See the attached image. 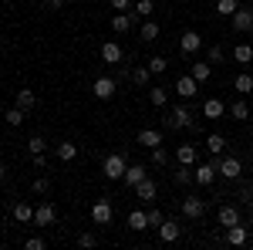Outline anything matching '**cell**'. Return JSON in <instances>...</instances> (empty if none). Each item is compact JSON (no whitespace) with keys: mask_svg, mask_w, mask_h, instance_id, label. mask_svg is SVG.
Masks as SVG:
<instances>
[{"mask_svg":"<svg viewBox=\"0 0 253 250\" xmlns=\"http://www.w3.org/2000/svg\"><path fill=\"white\" fill-rule=\"evenodd\" d=\"M125 169H128V159L122 152L105 155V162H101V173H105V179H112V183H118V179L125 176Z\"/></svg>","mask_w":253,"mask_h":250,"instance_id":"cell-1","label":"cell"},{"mask_svg":"<svg viewBox=\"0 0 253 250\" xmlns=\"http://www.w3.org/2000/svg\"><path fill=\"white\" fill-rule=\"evenodd\" d=\"M162 125H166V129H196L193 112H189L186 105H175V108H172V115H169V118H162Z\"/></svg>","mask_w":253,"mask_h":250,"instance_id":"cell-2","label":"cell"},{"mask_svg":"<svg viewBox=\"0 0 253 250\" xmlns=\"http://www.w3.org/2000/svg\"><path fill=\"white\" fill-rule=\"evenodd\" d=\"M115 92H118V81L112 75H101V78H95V81H91V95H95L98 101L115 98Z\"/></svg>","mask_w":253,"mask_h":250,"instance_id":"cell-3","label":"cell"},{"mask_svg":"<svg viewBox=\"0 0 253 250\" xmlns=\"http://www.w3.org/2000/svg\"><path fill=\"white\" fill-rule=\"evenodd\" d=\"M216 169H219V176H223V179H240V173H243V162H240V159H236V155H219V159H216Z\"/></svg>","mask_w":253,"mask_h":250,"instance_id":"cell-4","label":"cell"},{"mask_svg":"<svg viewBox=\"0 0 253 250\" xmlns=\"http://www.w3.org/2000/svg\"><path fill=\"white\" fill-rule=\"evenodd\" d=\"M216 159H219V155H213V162H199V169H193V183H199V186H210V183H213L216 176H219Z\"/></svg>","mask_w":253,"mask_h":250,"instance_id":"cell-5","label":"cell"},{"mask_svg":"<svg viewBox=\"0 0 253 250\" xmlns=\"http://www.w3.org/2000/svg\"><path fill=\"white\" fill-rule=\"evenodd\" d=\"M112 200H95L91 203V223H98V227H105V223H112Z\"/></svg>","mask_w":253,"mask_h":250,"instance_id":"cell-6","label":"cell"},{"mask_svg":"<svg viewBox=\"0 0 253 250\" xmlns=\"http://www.w3.org/2000/svg\"><path fill=\"white\" fill-rule=\"evenodd\" d=\"M206 213V200H199V196H182V216L186 220H199Z\"/></svg>","mask_w":253,"mask_h":250,"instance_id":"cell-7","label":"cell"},{"mask_svg":"<svg viewBox=\"0 0 253 250\" xmlns=\"http://www.w3.org/2000/svg\"><path fill=\"white\" fill-rule=\"evenodd\" d=\"M175 95L179 98H196L199 95V81H196L193 75H182L179 81H175Z\"/></svg>","mask_w":253,"mask_h":250,"instance_id":"cell-8","label":"cell"},{"mask_svg":"<svg viewBox=\"0 0 253 250\" xmlns=\"http://www.w3.org/2000/svg\"><path fill=\"white\" fill-rule=\"evenodd\" d=\"M122 58H125V51H122L118 41H105V44H101V61H105V64H118Z\"/></svg>","mask_w":253,"mask_h":250,"instance_id":"cell-9","label":"cell"},{"mask_svg":"<svg viewBox=\"0 0 253 250\" xmlns=\"http://www.w3.org/2000/svg\"><path fill=\"white\" fill-rule=\"evenodd\" d=\"M58 220V210L51 206V203H41V206H34V223L38 227H51Z\"/></svg>","mask_w":253,"mask_h":250,"instance_id":"cell-10","label":"cell"},{"mask_svg":"<svg viewBox=\"0 0 253 250\" xmlns=\"http://www.w3.org/2000/svg\"><path fill=\"white\" fill-rule=\"evenodd\" d=\"M179 233H182L179 220H162V223H159V240H162V244H172V240H179Z\"/></svg>","mask_w":253,"mask_h":250,"instance_id":"cell-11","label":"cell"},{"mask_svg":"<svg viewBox=\"0 0 253 250\" xmlns=\"http://www.w3.org/2000/svg\"><path fill=\"white\" fill-rule=\"evenodd\" d=\"M226 244H230V247H243V244H250V230L240 227V223L226 227Z\"/></svg>","mask_w":253,"mask_h":250,"instance_id":"cell-12","label":"cell"},{"mask_svg":"<svg viewBox=\"0 0 253 250\" xmlns=\"http://www.w3.org/2000/svg\"><path fill=\"white\" fill-rule=\"evenodd\" d=\"M196 159H199V149H196L193 142H182V146H175V162H182V166H193Z\"/></svg>","mask_w":253,"mask_h":250,"instance_id":"cell-13","label":"cell"},{"mask_svg":"<svg viewBox=\"0 0 253 250\" xmlns=\"http://www.w3.org/2000/svg\"><path fill=\"white\" fill-rule=\"evenodd\" d=\"M179 48H182V54H196V51L203 48V38H199L196 31H182V38H179Z\"/></svg>","mask_w":253,"mask_h":250,"instance_id":"cell-14","label":"cell"},{"mask_svg":"<svg viewBox=\"0 0 253 250\" xmlns=\"http://www.w3.org/2000/svg\"><path fill=\"white\" fill-rule=\"evenodd\" d=\"M142 179H145V166H138V162H128V169H125V176H122V183L135 190Z\"/></svg>","mask_w":253,"mask_h":250,"instance_id":"cell-15","label":"cell"},{"mask_svg":"<svg viewBox=\"0 0 253 250\" xmlns=\"http://www.w3.org/2000/svg\"><path fill=\"white\" fill-rule=\"evenodd\" d=\"M112 31L115 34H128L132 31V10H118L115 17H112Z\"/></svg>","mask_w":253,"mask_h":250,"instance_id":"cell-16","label":"cell"},{"mask_svg":"<svg viewBox=\"0 0 253 250\" xmlns=\"http://www.w3.org/2000/svg\"><path fill=\"white\" fill-rule=\"evenodd\" d=\"M226 115V105L219 98H206L203 101V118H223Z\"/></svg>","mask_w":253,"mask_h":250,"instance_id":"cell-17","label":"cell"},{"mask_svg":"<svg viewBox=\"0 0 253 250\" xmlns=\"http://www.w3.org/2000/svg\"><path fill=\"white\" fill-rule=\"evenodd\" d=\"M233 31H240V34L253 31V10H236L233 14Z\"/></svg>","mask_w":253,"mask_h":250,"instance_id":"cell-18","label":"cell"},{"mask_svg":"<svg viewBox=\"0 0 253 250\" xmlns=\"http://www.w3.org/2000/svg\"><path fill=\"white\" fill-rule=\"evenodd\" d=\"M189 75H193L199 85H206V81L213 78V64H210V61H196L193 68H189Z\"/></svg>","mask_w":253,"mask_h":250,"instance_id":"cell-19","label":"cell"},{"mask_svg":"<svg viewBox=\"0 0 253 250\" xmlns=\"http://www.w3.org/2000/svg\"><path fill=\"white\" fill-rule=\"evenodd\" d=\"M156 193H159V186L149 179V176H145V179L135 186V196H138V200H145V203H152V200H156Z\"/></svg>","mask_w":253,"mask_h":250,"instance_id":"cell-20","label":"cell"},{"mask_svg":"<svg viewBox=\"0 0 253 250\" xmlns=\"http://www.w3.org/2000/svg\"><path fill=\"white\" fill-rule=\"evenodd\" d=\"M138 146H145V149L162 146V132H159V129H142V132H138Z\"/></svg>","mask_w":253,"mask_h":250,"instance_id":"cell-21","label":"cell"},{"mask_svg":"<svg viewBox=\"0 0 253 250\" xmlns=\"http://www.w3.org/2000/svg\"><path fill=\"white\" fill-rule=\"evenodd\" d=\"M54 155H58L61 162H75V159H78V146H75V142H58V146H54Z\"/></svg>","mask_w":253,"mask_h":250,"instance_id":"cell-22","label":"cell"},{"mask_svg":"<svg viewBox=\"0 0 253 250\" xmlns=\"http://www.w3.org/2000/svg\"><path fill=\"white\" fill-rule=\"evenodd\" d=\"M17 108H24V112H34V108H38V95H34L31 88H20V92H17Z\"/></svg>","mask_w":253,"mask_h":250,"instance_id":"cell-23","label":"cell"},{"mask_svg":"<svg viewBox=\"0 0 253 250\" xmlns=\"http://www.w3.org/2000/svg\"><path fill=\"white\" fill-rule=\"evenodd\" d=\"M233 223H240V210L230 206V203H223L219 206V227H233Z\"/></svg>","mask_w":253,"mask_h":250,"instance_id":"cell-24","label":"cell"},{"mask_svg":"<svg viewBox=\"0 0 253 250\" xmlns=\"http://www.w3.org/2000/svg\"><path fill=\"white\" fill-rule=\"evenodd\" d=\"M14 220H17V223H31V220H34V206L24 203V200L14 203Z\"/></svg>","mask_w":253,"mask_h":250,"instance_id":"cell-25","label":"cell"},{"mask_svg":"<svg viewBox=\"0 0 253 250\" xmlns=\"http://www.w3.org/2000/svg\"><path fill=\"white\" fill-rule=\"evenodd\" d=\"M149 101H152L156 108H162V105L169 101V88H166V85H152V88H149Z\"/></svg>","mask_w":253,"mask_h":250,"instance_id":"cell-26","label":"cell"},{"mask_svg":"<svg viewBox=\"0 0 253 250\" xmlns=\"http://www.w3.org/2000/svg\"><path fill=\"white\" fill-rule=\"evenodd\" d=\"M206 149H210V155H223L226 152V139H223L219 132H213L210 139H206Z\"/></svg>","mask_w":253,"mask_h":250,"instance_id":"cell-27","label":"cell"},{"mask_svg":"<svg viewBox=\"0 0 253 250\" xmlns=\"http://www.w3.org/2000/svg\"><path fill=\"white\" fill-rule=\"evenodd\" d=\"M233 61L236 64H250L253 61V44H236L233 48Z\"/></svg>","mask_w":253,"mask_h":250,"instance_id":"cell-28","label":"cell"},{"mask_svg":"<svg viewBox=\"0 0 253 250\" xmlns=\"http://www.w3.org/2000/svg\"><path fill=\"white\" fill-rule=\"evenodd\" d=\"M226 112H230V115H233L236 122H247V118H250V105H247V101L240 98V101H233V105H230Z\"/></svg>","mask_w":253,"mask_h":250,"instance_id":"cell-29","label":"cell"},{"mask_svg":"<svg viewBox=\"0 0 253 250\" xmlns=\"http://www.w3.org/2000/svg\"><path fill=\"white\" fill-rule=\"evenodd\" d=\"M128 227H132V230H149V216H145V210H132L128 213Z\"/></svg>","mask_w":253,"mask_h":250,"instance_id":"cell-30","label":"cell"},{"mask_svg":"<svg viewBox=\"0 0 253 250\" xmlns=\"http://www.w3.org/2000/svg\"><path fill=\"white\" fill-rule=\"evenodd\" d=\"M240 10V0H216V14L219 17H233Z\"/></svg>","mask_w":253,"mask_h":250,"instance_id":"cell-31","label":"cell"},{"mask_svg":"<svg viewBox=\"0 0 253 250\" xmlns=\"http://www.w3.org/2000/svg\"><path fill=\"white\" fill-rule=\"evenodd\" d=\"M132 81H135L138 88H142V85H149V81H152V71H149V64H135V68H132Z\"/></svg>","mask_w":253,"mask_h":250,"instance_id":"cell-32","label":"cell"},{"mask_svg":"<svg viewBox=\"0 0 253 250\" xmlns=\"http://www.w3.org/2000/svg\"><path fill=\"white\" fill-rule=\"evenodd\" d=\"M233 88L240 92V95H250V92H253V75H250V71H243V75H236Z\"/></svg>","mask_w":253,"mask_h":250,"instance_id":"cell-33","label":"cell"},{"mask_svg":"<svg viewBox=\"0 0 253 250\" xmlns=\"http://www.w3.org/2000/svg\"><path fill=\"white\" fill-rule=\"evenodd\" d=\"M152 10H156L152 0H135V3H132V17H149Z\"/></svg>","mask_w":253,"mask_h":250,"instance_id":"cell-34","label":"cell"},{"mask_svg":"<svg viewBox=\"0 0 253 250\" xmlns=\"http://www.w3.org/2000/svg\"><path fill=\"white\" fill-rule=\"evenodd\" d=\"M145 64H149V71H152V75H166V71H169V61L162 58V54H156V58H149Z\"/></svg>","mask_w":253,"mask_h":250,"instance_id":"cell-35","label":"cell"},{"mask_svg":"<svg viewBox=\"0 0 253 250\" xmlns=\"http://www.w3.org/2000/svg\"><path fill=\"white\" fill-rule=\"evenodd\" d=\"M24 122H27V112H24V108H17V105H14V108H7V125H14V129H17V125H24Z\"/></svg>","mask_w":253,"mask_h":250,"instance_id":"cell-36","label":"cell"},{"mask_svg":"<svg viewBox=\"0 0 253 250\" xmlns=\"http://www.w3.org/2000/svg\"><path fill=\"white\" fill-rule=\"evenodd\" d=\"M172 179H175V183H179V186H189V183H193V169L179 162V169H175V173H172Z\"/></svg>","mask_w":253,"mask_h":250,"instance_id":"cell-37","label":"cell"},{"mask_svg":"<svg viewBox=\"0 0 253 250\" xmlns=\"http://www.w3.org/2000/svg\"><path fill=\"white\" fill-rule=\"evenodd\" d=\"M27 152H31V155H41V152H47V142H44L41 135H31V139H27Z\"/></svg>","mask_w":253,"mask_h":250,"instance_id":"cell-38","label":"cell"},{"mask_svg":"<svg viewBox=\"0 0 253 250\" xmlns=\"http://www.w3.org/2000/svg\"><path fill=\"white\" fill-rule=\"evenodd\" d=\"M156 38H159V24L145 17V24H142V41L149 44V41H156Z\"/></svg>","mask_w":253,"mask_h":250,"instance_id":"cell-39","label":"cell"},{"mask_svg":"<svg viewBox=\"0 0 253 250\" xmlns=\"http://www.w3.org/2000/svg\"><path fill=\"white\" fill-rule=\"evenodd\" d=\"M31 190L38 193V196H47V193H51V179H47V176H38V179L31 183Z\"/></svg>","mask_w":253,"mask_h":250,"instance_id":"cell-40","label":"cell"},{"mask_svg":"<svg viewBox=\"0 0 253 250\" xmlns=\"http://www.w3.org/2000/svg\"><path fill=\"white\" fill-rule=\"evenodd\" d=\"M166 162H169V149L166 146H156L152 149V166H166Z\"/></svg>","mask_w":253,"mask_h":250,"instance_id":"cell-41","label":"cell"},{"mask_svg":"<svg viewBox=\"0 0 253 250\" xmlns=\"http://www.w3.org/2000/svg\"><path fill=\"white\" fill-rule=\"evenodd\" d=\"M145 216H149V230H159V223L166 220V213H162V210H149Z\"/></svg>","mask_w":253,"mask_h":250,"instance_id":"cell-42","label":"cell"},{"mask_svg":"<svg viewBox=\"0 0 253 250\" xmlns=\"http://www.w3.org/2000/svg\"><path fill=\"white\" fill-rule=\"evenodd\" d=\"M210 64H223V48H219V44L210 48Z\"/></svg>","mask_w":253,"mask_h":250,"instance_id":"cell-43","label":"cell"},{"mask_svg":"<svg viewBox=\"0 0 253 250\" xmlns=\"http://www.w3.org/2000/svg\"><path fill=\"white\" fill-rule=\"evenodd\" d=\"M240 196H243V203H250V206H253V186H250V183L240 186Z\"/></svg>","mask_w":253,"mask_h":250,"instance_id":"cell-44","label":"cell"},{"mask_svg":"<svg viewBox=\"0 0 253 250\" xmlns=\"http://www.w3.org/2000/svg\"><path fill=\"white\" fill-rule=\"evenodd\" d=\"M24 247H27V250H44V240H41V237H31Z\"/></svg>","mask_w":253,"mask_h":250,"instance_id":"cell-45","label":"cell"},{"mask_svg":"<svg viewBox=\"0 0 253 250\" xmlns=\"http://www.w3.org/2000/svg\"><path fill=\"white\" fill-rule=\"evenodd\" d=\"M78 244H81V247H95V233H81Z\"/></svg>","mask_w":253,"mask_h":250,"instance_id":"cell-46","label":"cell"},{"mask_svg":"<svg viewBox=\"0 0 253 250\" xmlns=\"http://www.w3.org/2000/svg\"><path fill=\"white\" fill-rule=\"evenodd\" d=\"M115 10H132V0H112Z\"/></svg>","mask_w":253,"mask_h":250,"instance_id":"cell-47","label":"cell"},{"mask_svg":"<svg viewBox=\"0 0 253 250\" xmlns=\"http://www.w3.org/2000/svg\"><path fill=\"white\" fill-rule=\"evenodd\" d=\"M47 7H51V10H61V7H64V0H47Z\"/></svg>","mask_w":253,"mask_h":250,"instance_id":"cell-48","label":"cell"},{"mask_svg":"<svg viewBox=\"0 0 253 250\" xmlns=\"http://www.w3.org/2000/svg\"><path fill=\"white\" fill-rule=\"evenodd\" d=\"M3 173H7V169H3V162H0V183H3Z\"/></svg>","mask_w":253,"mask_h":250,"instance_id":"cell-49","label":"cell"},{"mask_svg":"<svg viewBox=\"0 0 253 250\" xmlns=\"http://www.w3.org/2000/svg\"><path fill=\"white\" fill-rule=\"evenodd\" d=\"M240 3H247V0H240Z\"/></svg>","mask_w":253,"mask_h":250,"instance_id":"cell-50","label":"cell"}]
</instances>
